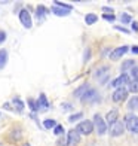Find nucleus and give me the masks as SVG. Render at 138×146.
Returning <instances> with one entry per match:
<instances>
[{
    "instance_id": "obj_31",
    "label": "nucleus",
    "mask_w": 138,
    "mask_h": 146,
    "mask_svg": "<svg viewBox=\"0 0 138 146\" xmlns=\"http://www.w3.org/2000/svg\"><path fill=\"white\" fill-rule=\"evenodd\" d=\"M132 76L135 78V81H138V67H132Z\"/></svg>"
},
{
    "instance_id": "obj_15",
    "label": "nucleus",
    "mask_w": 138,
    "mask_h": 146,
    "mask_svg": "<svg viewBox=\"0 0 138 146\" xmlns=\"http://www.w3.org/2000/svg\"><path fill=\"white\" fill-rule=\"evenodd\" d=\"M6 63H8V51L0 49V70L6 66Z\"/></svg>"
},
{
    "instance_id": "obj_34",
    "label": "nucleus",
    "mask_w": 138,
    "mask_h": 146,
    "mask_svg": "<svg viewBox=\"0 0 138 146\" xmlns=\"http://www.w3.org/2000/svg\"><path fill=\"white\" fill-rule=\"evenodd\" d=\"M131 51H132L134 54H138V46H132V48H131Z\"/></svg>"
},
{
    "instance_id": "obj_19",
    "label": "nucleus",
    "mask_w": 138,
    "mask_h": 146,
    "mask_svg": "<svg viewBox=\"0 0 138 146\" xmlns=\"http://www.w3.org/2000/svg\"><path fill=\"white\" fill-rule=\"evenodd\" d=\"M45 14H46V8L45 6H37V9H36V17L39 18V21L45 17Z\"/></svg>"
},
{
    "instance_id": "obj_23",
    "label": "nucleus",
    "mask_w": 138,
    "mask_h": 146,
    "mask_svg": "<svg viewBox=\"0 0 138 146\" xmlns=\"http://www.w3.org/2000/svg\"><path fill=\"white\" fill-rule=\"evenodd\" d=\"M28 106H30V109H31L33 112H37V110H39L37 102H36V100H33V98H28Z\"/></svg>"
},
{
    "instance_id": "obj_30",
    "label": "nucleus",
    "mask_w": 138,
    "mask_h": 146,
    "mask_svg": "<svg viewBox=\"0 0 138 146\" xmlns=\"http://www.w3.org/2000/svg\"><path fill=\"white\" fill-rule=\"evenodd\" d=\"M5 39H6V33L3 30H0V43H3Z\"/></svg>"
},
{
    "instance_id": "obj_16",
    "label": "nucleus",
    "mask_w": 138,
    "mask_h": 146,
    "mask_svg": "<svg viewBox=\"0 0 138 146\" xmlns=\"http://www.w3.org/2000/svg\"><path fill=\"white\" fill-rule=\"evenodd\" d=\"M128 108H129L131 110H135V109H138V96L132 97V98H131V100L128 102Z\"/></svg>"
},
{
    "instance_id": "obj_17",
    "label": "nucleus",
    "mask_w": 138,
    "mask_h": 146,
    "mask_svg": "<svg viewBox=\"0 0 138 146\" xmlns=\"http://www.w3.org/2000/svg\"><path fill=\"white\" fill-rule=\"evenodd\" d=\"M97 21H98V17H97L95 14H88V15H86V18H85V23H86L88 25L95 24Z\"/></svg>"
},
{
    "instance_id": "obj_11",
    "label": "nucleus",
    "mask_w": 138,
    "mask_h": 146,
    "mask_svg": "<svg viewBox=\"0 0 138 146\" xmlns=\"http://www.w3.org/2000/svg\"><path fill=\"white\" fill-rule=\"evenodd\" d=\"M52 12H54L55 15H58V17H65V15H68L71 11H68V9H64V8H61V6H57V5H54V6H52Z\"/></svg>"
},
{
    "instance_id": "obj_32",
    "label": "nucleus",
    "mask_w": 138,
    "mask_h": 146,
    "mask_svg": "<svg viewBox=\"0 0 138 146\" xmlns=\"http://www.w3.org/2000/svg\"><path fill=\"white\" fill-rule=\"evenodd\" d=\"M132 30H134V31H138V23H137V21L132 23Z\"/></svg>"
},
{
    "instance_id": "obj_35",
    "label": "nucleus",
    "mask_w": 138,
    "mask_h": 146,
    "mask_svg": "<svg viewBox=\"0 0 138 146\" xmlns=\"http://www.w3.org/2000/svg\"><path fill=\"white\" fill-rule=\"evenodd\" d=\"M103 11H104V12H111V11H113V9H110V8H104Z\"/></svg>"
},
{
    "instance_id": "obj_14",
    "label": "nucleus",
    "mask_w": 138,
    "mask_h": 146,
    "mask_svg": "<svg viewBox=\"0 0 138 146\" xmlns=\"http://www.w3.org/2000/svg\"><path fill=\"white\" fill-rule=\"evenodd\" d=\"M88 90H89L88 84H83L82 87H79V88H77V90L74 91V96H76V97H80V98H82V97H83V96H85V94H86V92H88Z\"/></svg>"
},
{
    "instance_id": "obj_13",
    "label": "nucleus",
    "mask_w": 138,
    "mask_h": 146,
    "mask_svg": "<svg viewBox=\"0 0 138 146\" xmlns=\"http://www.w3.org/2000/svg\"><path fill=\"white\" fill-rule=\"evenodd\" d=\"M117 116H119V112H117L116 109L114 110H110L107 113V122L113 125L114 122H117Z\"/></svg>"
},
{
    "instance_id": "obj_20",
    "label": "nucleus",
    "mask_w": 138,
    "mask_h": 146,
    "mask_svg": "<svg viewBox=\"0 0 138 146\" xmlns=\"http://www.w3.org/2000/svg\"><path fill=\"white\" fill-rule=\"evenodd\" d=\"M43 127L45 128H55L57 122L54 121V119H45V121H43Z\"/></svg>"
},
{
    "instance_id": "obj_10",
    "label": "nucleus",
    "mask_w": 138,
    "mask_h": 146,
    "mask_svg": "<svg viewBox=\"0 0 138 146\" xmlns=\"http://www.w3.org/2000/svg\"><path fill=\"white\" fill-rule=\"evenodd\" d=\"M67 137H68L70 145H76V143H79V140H80V133H79L77 130H70Z\"/></svg>"
},
{
    "instance_id": "obj_25",
    "label": "nucleus",
    "mask_w": 138,
    "mask_h": 146,
    "mask_svg": "<svg viewBox=\"0 0 138 146\" xmlns=\"http://www.w3.org/2000/svg\"><path fill=\"white\" fill-rule=\"evenodd\" d=\"M54 133L57 136H61V134H64V128H62V125H57V127L54 128Z\"/></svg>"
},
{
    "instance_id": "obj_36",
    "label": "nucleus",
    "mask_w": 138,
    "mask_h": 146,
    "mask_svg": "<svg viewBox=\"0 0 138 146\" xmlns=\"http://www.w3.org/2000/svg\"><path fill=\"white\" fill-rule=\"evenodd\" d=\"M24 146H30V145H28V143H25V145H24Z\"/></svg>"
},
{
    "instance_id": "obj_1",
    "label": "nucleus",
    "mask_w": 138,
    "mask_h": 146,
    "mask_svg": "<svg viewBox=\"0 0 138 146\" xmlns=\"http://www.w3.org/2000/svg\"><path fill=\"white\" fill-rule=\"evenodd\" d=\"M125 127L131 133H138V116L134 113H128L125 116Z\"/></svg>"
},
{
    "instance_id": "obj_24",
    "label": "nucleus",
    "mask_w": 138,
    "mask_h": 146,
    "mask_svg": "<svg viewBox=\"0 0 138 146\" xmlns=\"http://www.w3.org/2000/svg\"><path fill=\"white\" fill-rule=\"evenodd\" d=\"M80 118H83V113H82V112H79V113L70 115V116H68V121H70V122H74V121H77V119H80Z\"/></svg>"
},
{
    "instance_id": "obj_5",
    "label": "nucleus",
    "mask_w": 138,
    "mask_h": 146,
    "mask_svg": "<svg viewBox=\"0 0 138 146\" xmlns=\"http://www.w3.org/2000/svg\"><path fill=\"white\" fill-rule=\"evenodd\" d=\"M79 133H82V134H91L92 130H94V122H91L89 119H86V121H82L80 124L77 125L76 128Z\"/></svg>"
},
{
    "instance_id": "obj_28",
    "label": "nucleus",
    "mask_w": 138,
    "mask_h": 146,
    "mask_svg": "<svg viewBox=\"0 0 138 146\" xmlns=\"http://www.w3.org/2000/svg\"><path fill=\"white\" fill-rule=\"evenodd\" d=\"M122 23H125V24H128V23H131V15H128V14H122Z\"/></svg>"
},
{
    "instance_id": "obj_18",
    "label": "nucleus",
    "mask_w": 138,
    "mask_h": 146,
    "mask_svg": "<svg viewBox=\"0 0 138 146\" xmlns=\"http://www.w3.org/2000/svg\"><path fill=\"white\" fill-rule=\"evenodd\" d=\"M12 103H14V106H15V109H16L18 112H22V110H24V103L21 102V98H18V97H15V98H14V102H12Z\"/></svg>"
},
{
    "instance_id": "obj_29",
    "label": "nucleus",
    "mask_w": 138,
    "mask_h": 146,
    "mask_svg": "<svg viewBox=\"0 0 138 146\" xmlns=\"http://www.w3.org/2000/svg\"><path fill=\"white\" fill-rule=\"evenodd\" d=\"M58 145H61V146H67V145H70V143H68V137H62V139H60V140H58Z\"/></svg>"
},
{
    "instance_id": "obj_9",
    "label": "nucleus",
    "mask_w": 138,
    "mask_h": 146,
    "mask_svg": "<svg viewBox=\"0 0 138 146\" xmlns=\"http://www.w3.org/2000/svg\"><path fill=\"white\" fill-rule=\"evenodd\" d=\"M128 46H119V48H116L110 52V60H113V61H116V60H119L123 54H126L128 52Z\"/></svg>"
},
{
    "instance_id": "obj_12",
    "label": "nucleus",
    "mask_w": 138,
    "mask_h": 146,
    "mask_svg": "<svg viewBox=\"0 0 138 146\" xmlns=\"http://www.w3.org/2000/svg\"><path fill=\"white\" fill-rule=\"evenodd\" d=\"M37 106H39V109H43V110H46V109L49 108V103H48V100H46V96L43 94V92H42L40 96H39Z\"/></svg>"
},
{
    "instance_id": "obj_27",
    "label": "nucleus",
    "mask_w": 138,
    "mask_h": 146,
    "mask_svg": "<svg viewBox=\"0 0 138 146\" xmlns=\"http://www.w3.org/2000/svg\"><path fill=\"white\" fill-rule=\"evenodd\" d=\"M54 5H57V6H61V8H64V9H68V11L73 9V6H70V5H67V3H61V2H55Z\"/></svg>"
},
{
    "instance_id": "obj_26",
    "label": "nucleus",
    "mask_w": 138,
    "mask_h": 146,
    "mask_svg": "<svg viewBox=\"0 0 138 146\" xmlns=\"http://www.w3.org/2000/svg\"><path fill=\"white\" fill-rule=\"evenodd\" d=\"M103 18L106 19V21H114L116 19L114 14H103Z\"/></svg>"
},
{
    "instance_id": "obj_8",
    "label": "nucleus",
    "mask_w": 138,
    "mask_h": 146,
    "mask_svg": "<svg viewBox=\"0 0 138 146\" xmlns=\"http://www.w3.org/2000/svg\"><path fill=\"white\" fill-rule=\"evenodd\" d=\"M123 131H125V122H120V121L114 122L113 125H111V130H110V133H111V136H113V137L122 136Z\"/></svg>"
},
{
    "instance_id": "obj_7",
    "label": "nucleus",
    "mask_w": 138,
    "mask_h": 146,
    "mask_svg": "<svg viewBox=\"0 0 138 146\" xmlns=\"http://www.w3.org/2000/svg\"><path fill=\"white\" fill-rule=\"evenodd\" d=\"M126 97H128V90L126 88H117L113 92V102H117V103L125 102V100H126Z\"/></svg>"
},
{
    "instance_id": "obj_33",
    "label": "nucleus",
    "mask_w": 138,
    "mask_h": 146,
    "mask_svg": "<svg viewBox=\"0 0 138 146\" xmlns=\"http://www.w3.org/2000/svg\"><path fill=\"white\" fill-rule=\"evenodd\" d=\"M116 30H120V31H123V33H131L129 30H126V29H123V27H116Z\"/></svg>"
},
{
    "instance_id": "obj_21",
    "label": "nucleus",
    "mask_w": 138,
    "mask_h": 146,
    "mask_svg": "<svg viewBox=\"0 0 138 146\" xmlns=\"http://www.w3.org/2000/svg\"><path fill=\"white\" fill-rule=\"evenodd\" d=\"M128 91H131V92H138V81H131L129 82V87H128Z\"/></svg>"
},
{
    "instance_id": "obj_3",
    "label": "nucleus",
    "mask_w": 138,
    "mask_h": 146,
    "mask_svg": "<svg viewBox=\"0 0 138 146\" xmlns=\"http://www.w3.org/2000/svg\"><path fill=\"white\" fill-rule=\"evenodd\" d=\"M131 79L128 76V73H122L119 78H116L113 82H111V87L113 88H125V85H129Z\"/></svg>"
},
{
    "instance_id": "obj_4",
    "label": "nucleus",
    "mask_w": 138,
    "mask_h": 146,
    "mask_svg": "<svg viewBox=\"0 0 138 146\" xmlns=\"http://www.w3.org/2000/svg\"><path fill=\"white\" fill-rule=\"evenodd\" d=\"M19 21L25 29H31L33 27V21H31V15L27 9H21L19 11Z\"/></svg>"
},
{
    "instance_id": "obj_6",
    "label": "nucleus",
    "mask_w": 138,
    "mask_h": 146,
    "mask_svg": "<svg viewBox=\"0 0 138 146\" xmlns=\"http://www.w3.org/2000/svg\"><path fill=\"white\" fill-rule=\"evenodd\" d=\"M80 100H82V103H92V102L100 100V96H98V92L95 90H88V92L80 98Z\"/></svg>"
},
{
    "instance_id": "obj_22",
    "label": "nucleus",
    "mask_w": 138,
    "mask_h": 146,
    "mask_svg": "<svg viewBox=\"0 0 138 146\" xmlns=\"http://www.w3.org/2000/svg\"><path fill=\"white\" fill-rule=\"evenodd\" d=\"M134 64H135V61H134V60H126V61H125V63L122 64V70H123V72H126L128 69H131V67H132Z\"/></svg>"
},
{
    "instance_id": "obj_2",
    "label": "nucleus",
    "mask_w": 138,
    "mask_h": 146,
    "mask_svg": "<svg viewBox=\"0 0 138 146\" xmlns=\"http://www.w3.org/2000/svg\"><path fill=\"white\" fill-rule=\"evenodd\" d=\"M92 122H94V127L97 128V131H98V134H100V136H103L104 133L107 131V124H106V121L103 119L101 115L97 113V115L94 116V121H92Z\"/></svg>"
}]
</instances>
